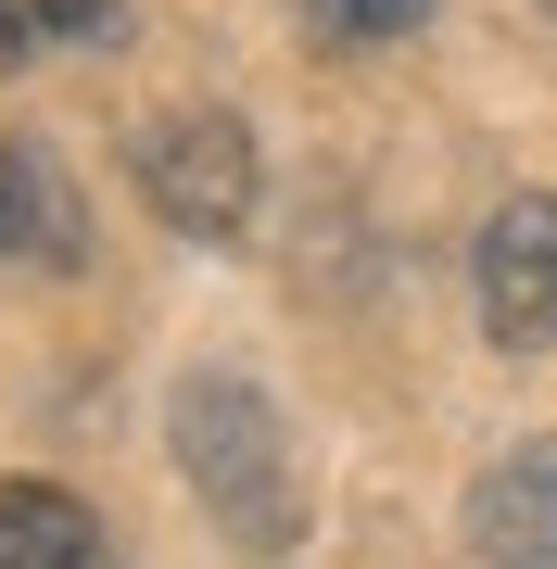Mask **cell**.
<instances>
[{
  "mask_svg": "<svg viewBox=\"0 0 557 569\" xmlns=\"http://www.w3.org/2000/svg\"><path fill=\"white\" fill-rule=\"evenodd\" d=\"M481 342L495 355L557 342V190H507L481 228Z\"/></svg>",
  "mask_w": 557,
  "mask_h": 569,
  "instance_id": "3957f363",
  "label": "cell"
},
{
  "mask_svg": "<svg viewBox=\"0 0 557 569\" xmlns=\"http://www.w3.org/2000/svg\"><path fill=\"white\" fill-rule=\"evenodd\" d=\"M0 569H115V545L63 481H0Z\"/></svg>",
  "mask_w": 557,
  "mask_h": 569,
  "instance_id": "8992f818",
  "label": "cell"
},
{
  "mask_svg": "<svg viewBox=\"0 0 557 569\" xmlns=\"http://www.w3.org/2000/svg\"><path fill=\"white\" fill-rule=\"evenodd\" d=\"M115 0H0V77H26L51 39H115Z\"/></svg>",
  "mask_w": 557,
  "mask_h": 569,
  "instance_id": "52a82bcc",
  "label": "cell"
},
{
  "mask_svg": "<svg viewBox=\"0 0 557 569\" xmlns=\"http://www.w3.org/2000/svg\"><path fill=\"white\" fill-rule=\"evenodd\" d=\"M469 557L481 569H557V443H519L469 481Z\"/></svg>",
  "mask_w": 557,
  "mask_h": 569,
  "instance_id": "277c9868",
  "label": "cell"
},
{
  "mask_svg": "<svg viewBox=\"0 0 557 569\" xmlns=\"http://www.w3.org/2000/svg\"><path fill=\"white\" fill-rule=\"evenodd\" d=\"M77 253H89V216L63 190V164L0 140V266H77Z\"/></svg>",
  "mask_w": 557,
  "mask_h": 569,
  "instance_id": "5b68a950",
  "label": "cell"
},
{
  "mask_svg": "<svg viewBox=\"0 0 557 569\" xmlns=\"http://www.w3.org/2000/svg\"><path fill=\"white\" fill-rule=\"evenodd\" d=\"M545 13H557V0H545Z\"/></svg>",
  "mask_w": 557,
  "mask_h": 569,
  "instance_id": "9c48e42d",
  "label": "cell"
},
{
  "mask_svg": "<svg viewBox=\"0 0 557 569\" xmlns=\"http://www.w3.org/2000/svg\"><path fill=\"white\" fill-rule=\"evenodd\" d=\"M140 190H152V216H166L178 241H241L253 228V140H241V114L190 102L166 127H140Z\"/></svg>",
  "mask_w": 557,
  "mask_h": 569,
  "instance_id": "7a4b0ae2",
  "label": "cell"
},
{
  "mask_svg": "<svg viewBox=\"0 0 557 569\" xmlns=\"http://www.w3.org/2000/svg\"><path fill=\"white\" fill-rule=\"evenodd\" d=\"M317 26L330 39H406V26H431V0H317Z\"/></svg>",
  "mask_w": 557,
  "mask_h": 569,
  "instance_id": "ba28073f",
  "label": "cell"
},
{
  "mask_svg": "<svg viewBox=\"0 0 557 569\" xmlns=\"http://www.w3.org/2000/svg\"><path fill=\"white\" fill-rule=\"evenodd\" d=\"M166 443L190 468V493L216 507V531L241 557H279L291 531H305V493H291V443H279V406L241 380V367H190L178 380V418Z\"/></svg>",
  "mask_w": 557,
  "mask_h": 569,
  "instance_id": "6da1fadb",
  "label": "cell"
}]
</instances>
